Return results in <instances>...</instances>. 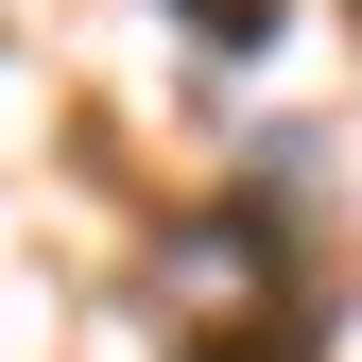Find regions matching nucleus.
<instances>
[{"label": "nucleus", "mask_w": 362, "mask_h": 362, "mask_svg": "<svg viewBox=\"0 0 362 362\" xmlns=\"http://www.w3.org/2000/svg\"><path fill=\"white\" fill-rule=\"evenodd\" d=\"M310 156H259L242 190H224L190 242H173V362H310L328 345V293H310V259H293V224H310V190H293Z\"/></svg>", "instance_id": "obj_1"}, {"label": "nucleus", "mask_w": 362, "mask_h": 362, "mask_svg": "<svg viewBox=\"0 0 362 362\" xmlns=\"http://www.w3.org/2000/svg\"><path fill=\"white\" fill-rule=\"evenodd\" d=\"M207 18V52H259V35H276V0H190Z\"/></svg>", "instance_id": "obj_2"}]
</instances>
